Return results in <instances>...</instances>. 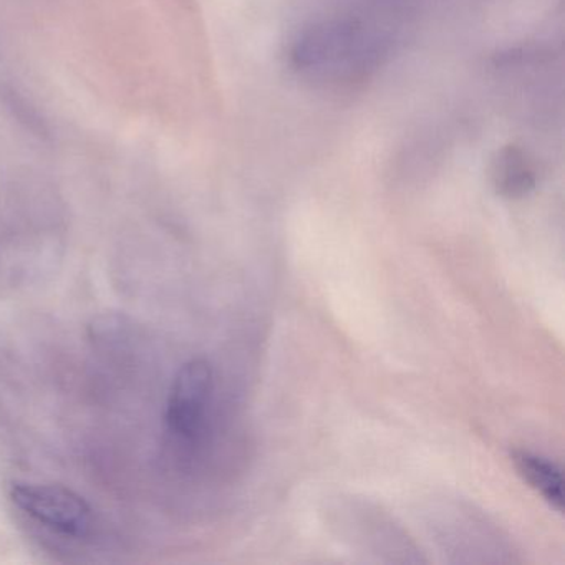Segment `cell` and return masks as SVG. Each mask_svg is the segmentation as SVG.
<instances>
[{"label": "cell", "instance_id": "6da1fadb", "mask_svg": "<svg viewBox=\"0 0 565 565\" xmlns=\"http://www.w3.org/2000/svg\"><path fill=\"white\" fill-rule=\"evenodd\" d=\"M375 57L362 28L349 22L313 25L294 45L292 61L299 71L322 77H349L366 68Z\"/></svg>", "mask_w": 565, "mask_h": 565}, {"label": "cell", "instance_id": "7a4b0ae2", "mask_svg": "<svg viewBox=\"0 0 565 565\" xmlns=\"http://www.w3.org/2000/svg\"><path fill=\"white\" fill-rule=\"evenodd\" d=\"M11 501L34 521L62 534L84 537L94 527L88 502L65 486L18 482L11 488Z\"/></svg>", "mask_w": 565, "mask_h": 565}, {"label": "cell", "instance_id": "3957f363", "mask_svg": "<svg viewBox=\"0 0 565 565\" xmlns=\"http://www.w3.org/2000/svg\"><path fill=\"white\" fill-rule=\"evenodd\" d=\"M213 369L203 359L181 366L168 396L167 423L170 431L184 443L201 436L213 395Z\"/></svg>", "mask_w": 565, "mask_h": 565}, {"label": "cell", "instance_id": "277c9868", "mask_svg": "<svg viewBox=\"0 0 565 565\" xmlns=\"http://www.w3.org/2000/svg\"><path fill=\"white\" fill-rule=\"evenodd\" d=\"M494 186L501 196L519 200L535 188V171L524 151L515 147L502 148L492 163Z\"/></svg>", "mask_w": 565, "mask_h": 565}, {"label": "cell", "instance_id": "5b68a950", "mask_svg": "<svg viewBox=\"0 0 565 565\" xmlns=\"http://www.w3.org/2000/svg\"><path fill=\"white\" fill-rule=\"evenodd\" d=\"M511 458L519 476L532 489H535L555 511L562 512L564 509V494H562L564 479H562V472L557 465L529 451H514Z\"/></svg>", "mask_w": 565, "mask_h": 565}]
</instances>
